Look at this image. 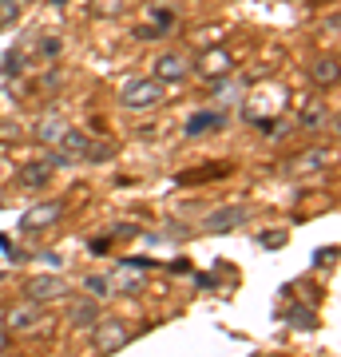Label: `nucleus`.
<instances>
[{
  "instance_id": "obj_1",
  "label": "nucleus",
  "mask_w": 341,
  "mask_h": 357,
  "mask_svg": "<svg viewBox=\"0 0 341 357\" xmlns=\"http://www.w3.org/2000/svg\"><path fill=\"white\" fill-rule=\"evenodd\" d=\"M88 135L84 131H76V128H63V135L56 143H52V159L48 163H60V167H72V163H79L84 159V151H88Z\"/></svg>"
},
{
  "instance_id": "obj_2",
  "label": "nucleus",
  "mask_w": 341,
  "mask_h": 357,
  "mask_svg": "<svg viewBox=\"0 0 341 357\" xmlns=\"http://www.w3.org/2000/svg\"><path fill=\"white\" fill-rule=\"evenodd\" d=\"M163 100V79H135L123 88V107L127 112H147Z\"/></svg>"
},
{
  "instance_id": "obj_3",
  "label": "nucleus",
  "mask_w": 341,
  "mask_h": 357,
  "mask_svg": "<svg viewBox=\"0 0 341 357\" xmlns=\"http://www.w3.org/2000/svg\"><path fill=\"white\" fill-rule=\"evenodd\" d=\"M127 342H131V330L119 318H96V345H100L103 354H115Z\"/></svg>"
},
{
  "instance_id": "obj_4",
  "label": "nucleus",
  "mask_w": 341,
  "mask_h": 357,
  "mask_svg": "<svg viewBox=\"0 0 341 357\" xmlns=\"http://www.w3.org/2000/svg\"><path fill=\"white\" fill-rule=\"evenodd\" d=\"M36 321H44L40 318V302H20V306H13L8 314H4V330L8 333H28V330H36Z\"/></svg>"
},
{
  "instance_id": "obj_5",
  "label": "nucleus",
  "mask_w": 341,
  "mask_h": 357,
  "mask_svg": "<svg viewBox=\"0 0 341 357\" xmlns=\"http://www.w3.org/2000/svg\"><path fill=\"white\" fill-rule=\"evenodd\" d=\"M63 294H68V282L56 278V274H40V278L28 282V298H32V302H56Z\"/></svg>"
},
{
  "instance_id": "obj_6",
  "label": "nucleus",
  "mask_w": 341,
  "mask_h": 357,
  "mask_svg": "<svg viewBox=\"0 0 341 357\" xmlns=\"http://www.w3.org/2000/svg\"><path fill=\"white\" fill-rule=\"evenodd\" d=\"M238 222H246V206H218L211 215L202 218V227L211 230V234H222V230H234Z\"/></svg>"
},
{
  "instance_id": "obj_7",
  "label": "nucleus",
  "mask_w": 341,
  "mask_h": 357,
  "mask_svg": "<svg viewBox=\"0 0 341 357\" xmlns=\"http://www.w3.org/2000/svg\"><path fill=\"white\" fill-rule=\"evenodd\" d=\"M218 128H227V115L222 112H195L187 119L183 135H187V139H199V135H211V131H218Z\"/></svg>"
},
{
  "instance_id": "obj_8",
  "label": "nucleus",
  "mask_w": 341,
  "mask_h": 357,
  "mask_svg": "<svg viewBox=\"0 0 341 357\" xmlns=\"http://www.w3.org/2000/svg\"><path fill=\"white\" fill-rule=\"evenodd\" d=\"M60 215H63L60 203H40V206H32V211L20 218V230H28V234H32V230H44V227H52Z\"/></svg>"
},
{
  "instance_id": "obj_9",
  "label": "nucleus",
  "mask_w": 341,
  "mask_h": 357,
  "mask_svg": "<svg viewBox=\"0 0 341 357\" xmlns=\"http://www.w3.org/2000/svg\"><path fill=\"white\" fill-rule=\"evenodd\" d=\"M187 60L175 56V52H163L159 60H155V79H163V84H179V79H187Z\"/></svg>"
},
{
  "instance_id": "obj_10",
  "label": "nucleus",
  "mask_w": 341,
  "mask_h": 357,
  "mask_svg": "<svg viewBox=\"0 0 341 357\" xmlns=\"http://www.w3.org/2000/svg\"><path fill=\"white\" fill-rule=\"evenodd\" d=\"M326 163H329V151L326 147H314V151L290 159V175H314V171H321Z\"/></svg>"
},
{
  "instance_id": "obj_11",
  "label": "nucleus",
  "mask_w": 341,
  "mask_h": 357,
  "mask_svg": "<svg viewBox=\"0 0 341 357\" xmlns=\"http://www.w3.org/2000/svg\"><path fill=\"white\" fill-rule=\"evenodd\" d=\"M96 318H100L96 298H76V302H72V310H68V321H72V326H79V330L96 326Z\"/></svg>"
},
{
  "instance_id": "obj_12",
  "label": "nucleus",
  "mask_w": 341,
  "mask_h": 357,
  "mask_svg": "<svg viewBox=\"0 0 341 357\" xmlns=\"http://www.w3.org/2000/svg\"><path fill=\"white\" fill-rule=\"evenodd\" d=\"M310 76H314V84H321V88H333V84H338V60H333V56L317 60V64L310 68Z\"/></svg>"
},
{
  "instance_id": "obj_13",
  "label": "nucleus",
  "mask_w": 341,
  "mask_h": 357,
  "mask_svg": "<svg viewBox=\"0 0 341 357\" xmlns=\"http://www.w3.org/2000/svg\"><path fill=\"white\" fill-rule=\"evenodd\" d=\"M326 119H329V112H326V103H321V100H310V103H305V112H302V128H305V131L326 128Z\"/></svg>"
},
{
  "instance_id": "obj_14",
  "label": "nucleus",
  "mask_w": 341,
  "mask_h": 357,
  "mask_svg": "<svg viewBox=\"0 0 341 357\" xmlns=\"http://www.w3.org/2000/svg\"><path fill=\"white\" fill-rule=\"evenodd\" d=\"M20 183L24 187H44L48 183V163H24L20 167Z\"/></svg>"
},
{
  "instance_id": "obj_15",
  "label": "nucleus",
  "mask_w": 341,
  "mask_h": 357,
  "mask_svg": "<svg viewBox=\"0 0 341 357\" xmlns=\"http://www.w3.org/2000/svg\"><path fill=\"white\" fill-rule=\"evenodd\" d=\"M63 128H68L63 119H44V123L36 128V135H40V143H56L63 135Z\"/></svg>"
},
{
  "instance_id": "obj_16",
  "label": "nucleus",
  "mask_w": 341,
  "mask_h": 357,
  "mask_svg": "<svg viewBox=\"0 0 341 357\" xmlns=\"http://www.w3.org/2000/svg\"><path fill=\"white\" fill-rule=\"evenodd\" d=\"M84 290H88L91 298H107V294H112V278H103V274H88V278H84Z\"/></svg>"
},
{
  "instance_id": "obj_17",
  "label": "nucleus",
  "mask_w": 341,
  "mask_h": 357,
  "mask_svg": "<svg viewBox=\"0 0 341 357\" xmlns=\"http://www.w3.org/2000/svg\"><path fill=\"white\" fill-rule=\"evenodd\" d=\"M112 155H115V143H88L84 159H88V163H103V159H112Z\"/></svg>"
},
{
  "instance_id": "obj_18",
  "label": "nucleus",
  "mask_w": 341,
  "mask_h": 357,
  "mask_svg": "<svg viewBox=\"0 0 341 357\" xmlns=\"http://www.w3.org/2000/svg\"><path fill=\"white\" fill-rule=\"evenodd\" d=\"M91 8H96V16H119L127 8V0H91Z\"/></svg>"
},
{
  "instance_id": "obj_19",
  "label": "nucleus",
  "mask_w": 341,
  "mask_h": 357,
  "mask_svg": "<svg viewBox=\"0 0 341 357\" xmlns=\"http://www.w3.org/2000/svg\"><path fill=\"white\" fill-rule=\"evenodd\" d=\"M290 326H302V330H314L317 321H314V310H305V306H294L290 310Z\"/></svg>"
},
{
  "instance_id": "obj_20",
  "label": "nucleus",
  "mask_w": 341,
  "mask_h": 357,
  "mask_svg": "<svg viewBox=\"0 0 341 357\" xmlns=\"http://www.w3.org/2000/svg\"><path fill=\"white\" fill-rule=\"evenodd\" d=\"M0 20H16V4L13 0H0Z\"/></svg>"
},
{
  "instance_id": "obj_21",
  "label": "nucleus",
  "mask_w": 341,
  "mask_h": 357,
  "mask_svg": "<svg viewBox=\"0 0 341 357\" xmlns=\"http://www.w3.org/2000/svg\"><path fill=\"white\" fill-rule=\"evenodd\" d=\"M282 238H286L282 230H274V234H262V246H282Z\"/></svg>"
},
{
  "instance_id": "obj_22",
  "label": "nucleus",
  "mask_w": 341,
  "mask_h": 357,
  "mask_svg": "<svg viewBox=\"0 0 341 357\" xmlns=\"http://www.w3.org/2000/svg\"><path fill=\"white\" fill-rule=\"evenodd\" d=\"M326 262H333V250H317V258H314V266H326Z\"/></svg>"
},
{
  "instance_id": "obj_23",
  "label": "nucleus",
  "mask_w": 341,
  "mask_h": 357,
  "mask_svg": "<svg viewBox=\"0 0 341 357\" xmlns=\"http://www.w3.org/2000/svg\"><path fill=\"white\" fill-rule=\"evenodd\" d=\"M4 345H8V330L0 326V354H4Z\"/></svg>"
},
{
  "instance_id": "obj_24",
  "label": "nucleus",
  "mask_w": 341,
  "mask_h": 357,
  "mask_svg": "<svg viewBox=\"0 0 341 357\" xmlns=\"http://www.w3.org/2000/svg\"><path fill=\"white\" fill-rule=\"evenodd\" d=\"M52 4H68V0H52Z\"/></svg>"
},
{
  "instance_id": "obj_25",
  "label": "nucleus",
  "mask_w": 341,
  "mask_h": 357,
  "mask_svg": "<svg viewBox=\"0 0 341 357\" xmlns=\"http://www.w3.org/2000/svg\"><path fill=\"white\" fill-rule=\"evenodd\" d=\"M0 203H4V199H0Z\"/></svg>"
}]
</instances>
